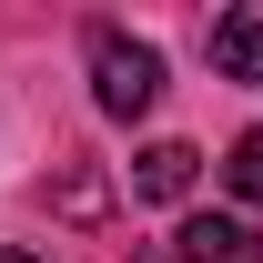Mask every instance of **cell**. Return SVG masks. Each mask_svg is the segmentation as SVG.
<instances>
[{
  "mask_svg": "<svg viewBox=\"0 0 263 263\" xmlns=\"http://www.w3.org/2000/svg\"><path fill=\"white\" fill-rule=\"evenodd\" d=\"M213 71L223 81H263V10H223L213 21Z\"/></svg>",
  "mask_w": 263,
  "mask_h": 263,
  "instance_id": "cell-4",
  "label": "cell"
},
{
  "mask_svg": "<svg viewBox=\"0 0 263 263\" xmlns=\"http://www.w3.org/2000/svg\"><path fill=\"white\" fill-rule=\"evenodd\" d=\"M0 263H41V253H21V243H0Z\"/></svg>",
  "mask_w": 263,
  "mask_h": 263,
  "instance_id": "cell-6",
  "label": "cell"
},
{
  "mask_svg": "<svg viewBox=\"0 0 263 263\" xmlns=\"http://www.w3.org/2000/svg\"><path fill=\"white\" fill-rule=\"evenodd\" d=\"M172 263H263V233L243 213H193L172 233Z\"/></svg>",
  "mask_w": 263,
  "mask_h": 263,
  "instance_id": "cell-2",
  "label": "cell"
},
{
  "mask_svg": "<svg viewBox=\"0 0 263 263\" xmlns=\"http://www.w3.org/2000/svg\"><path fill=\"white\" fill-rule=\"evenodd\" d=\"M223 182L243 202H263V132H243V142H233V162H223Z\"/></svg>",
  "mask_w": 263,
  "mask_h": 263,
  "instance_id": "cell-5",
  "label": "cell"
},
{
  "mask_svg": "<svg viewBox=\"0 0 263 263\" xmlns=\"http://www.w3.org/2000/svg\"><path fill=\"white\" fill-rule=\"evenodd\" d=\"M91 91H101L111 122H142V111L162 101V51L132 41V31H91Z\"/></svg>",
  "mask_w": 263,
  "mask_h": 263,
  "instance_id": "cell-1",
  "label": "cell"
},
{
  "mask_svg": "<svg viewBox=\"0 0 263 263\" xmlns=\"http://www.w3.org/2000/svg\"><path fill=\"white\" fill-rule=\"evenodd\" d=\"M193 172H202L193 142H152V152H132V193H142V202H182Z\"/></svg>",
  "mask_w": 263,
  "mask_h": 263,
  "instance_id": "cell-3",
  "label": "cell"
}]
</instances>
